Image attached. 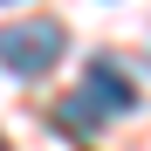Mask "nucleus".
<instances>
[{
    "label": "nucleus",
    "instance_id": "1",
    "mask_svg": "<svg viewBox=\"0 0 151 151\" xmlns=\"http://www.w3.org/2000/svg\"><path fill=\"white\" fill-rule=\"evenodd\" d=\"M62 131H76V137H96V131H110L117 117H137V76H124V62L117 55H96L89 69H83V89L76 96H62Z\"/></svg>",
    "mask_w": 151,
    "mask_h": 151
},
{
    "label": "nucleus",
    "instance_id": "2",
    "mask_svg": "<svg viewBox=\"0 0 151 151\" xmlns=\"http://www.w3.org/2000/svg\"><path fill=\"white\" fill-rule=\"evenodd\" d=\"M62 48H69V35H62V21H14V28H0V62H7V76H21V83H35V76H48L62 62Z\"/></svg>",
    "mask_w": 151,
    "mask_h": 151
},
{
    "label": "nucleus",
    "instance_id": "3",
    "mask_svg": "<svg viewBox=\"0 0 151 151\" xmlns=\"http://www.w3.org/2000/svg\"><path fill=\"white\" fill-rule=\"evenodd\" d=\"M0 151H7V137H0Z\"/></svg>",
    "mask_w": 151,
    "mask_h": 151
},
{
    "label": "nucleus",
    "instance_id": "4",
    "mask_svg": "<svg viewBox=\"0 0 151 151\" xmlns=\"http://www.w3.org/2000/svg\"><path fill=\"white\" fill-rule=\"evenodd\" d=\"M0 7H7V0H0Z\"/></svg>",
    "mask_w": 151,
    "mask_h": 151
}]
</instances>
